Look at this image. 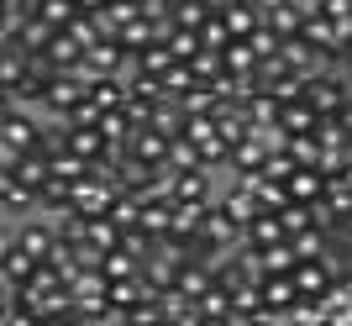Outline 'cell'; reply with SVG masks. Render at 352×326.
<instances>
[{
  "mask_svg": "<svg viewBox=\"0 0 352 326\" xmlns=\"http://www.w3.org/2000/svg\"><path fill=\"white\" fill-rule=\"evenodd\" d=\"M21 158H27V153H21V148H11V142H0V169H16V163H21Z\"/></svg>",
  "mask_w": 352,
  "mask_h": 326,
  "instance_id": "cell-22",
  "label": "cell"
},
{
  "mask_svg": "<svg viewBox=\"0 0 352 326\" xmlns=\"http://www.w3.org/2000/svg\"><path fill=\"white\" fill-rule=\"evenodd\" d=\"M200 163V148H195L190 137L179 132V137H168V169H195Z\"/></svg>",
  "mask_w": 352,
  "mask_h": 326,
  "instance_id": "cell-20",
  "label": "cell"
},
{
  "mask_svg": "<svg viewBox=\"0 0 352 326\" xmlns=\"http://www.w3.org/2000/svg\"><path fill=\"white\" fill-rule=\"evenodd\" d=\"M79 242H89V248H116V242H121V226L116 221H111V216H85V237H79Z\"/></svg>",
  "mask_w": 352,
  "mask_h": 326,
  "instance_id": "cell-15",
  "label": "cell"
},
{
  "mask_svg": "<svg viewBox=\"0 0 352 326\" xmlns=\"http://www.w3.org/2000/svg\"><path fill=\"white\" fill-rule=\"evenodd\" d=\"M163 43H168V53H174L179 63H190L195 53H200V32H195V27H168V32H163Z\"/></svg>",
  "mask_w": 352,
  "mask_h": 326,
  "instance_id": "cell-18",
  "label": "cell"
},
{
  "mask_svg": "<svg viewBox=\"0 0 352 326\" xmlns=\"http://www.w3.org/2000/svg\"><path fill=\"white\" fill-rule=\"evenodd\" d=\"M47 58H53V69H69V63H79L85 58V43H79V37H74V32H53V37H47V47H43Z\"/></svg>",
  "mask_w": 352,
  "mask_h": 326,
  "instance_id": "cell-11",
  "label": "cell"
},
{
  "mask_svg": "<svg viewBox=\"0 0 352 326\" xmlns=\"http://www.w3.org/2000/svg\"><path fill=\"white\" fill-rule=\"evenodd\" d=\"M6 105H11V85H6V79H0V111H6Z\"/></svg>",
  "mask_w": 352,
  "mask_h": 326,
  "instance_id": "cell-24",
  "label": "cell"
},
{
  "mask_svg": "<svg viewBox=\"0 0 352 326\" xmlns=\"http://www.w3.org/2000/svg\"><path fill=\"white\" fill-rule=\"evenodd\" d=\"M85 95H89V79H79L74 69H58V74L47 79L43 111H47V116H63V121H69V111H74L79 100H85Z\"/></svg>",
  "mask_w": 352,
  "mask_h": 326,
  "instance_id": "cell-1",
  "label": "cell"
},
{
  "mask_svg": "<svg viewBox=\"0 0 352 326\" xmlns=\"http://www.w3.org/2000/svg\"><path fill=\"white\" fill-rule=\"evenodd\" d=\"M221 21L232 27V37H248V32L258 27V6H252V0H232V6L221 11Z\"/></svg>",
  "mask_w": 352,
  "mask_h": 326,
  "instance_id": "cell-17",
  "label": "cell"
},
{
  "mask_svg": "<svg viewBox=\"0 0 352 326\" xmlns=\"http://www.w3.org/2000/svg\"><path fill=\"white\" fill-rule=\"evenodd\" d=\"M37 206L47 210V216H63V210H74V184H63V179L47 174L43 190H37Z\"/></svg>",
  "mask_w": 352,
  "mask_h": 326,
  "instance_id": "cell-12",
  "label": "cell"
},
{
  "mask_svg": "<svg viewBox=\"0 0 352 326\" xmlns=\"http://www.w3.org/2000/svg\"><path fill=\"white\" fill-rule=\"evenodd\" d=\"M242 242H248V248H268V242H284V221H279V210H258V216L242 226Z\"/></svg>",
  "mask_w": 352,
  "mask_h": 326,
  "instance_id": "cell-6",
  "label": "cell"
},
{
  "mask_svg": "<svg viewBox=\"0 0 352 326\" xmlns=\"http://www.w3.org/2000/svg\"><path fill=\"white\" fill-rule=\"evenodd\" d=\"M137 268H142V258H132V252L121 248V242H116V248H105V252H100V274H105L111 284H116V279H132Z\"/></svg>",
  "mask_w": 352,
  "mask_h": 326,
  "instance_id": "cell-14",
  "label": "cell"
},
{
  "mask_svg": "<svg viewBox=\"0 0 352 326\" xmlns=\"http://www.w3.org/2000/svg\"><path fill=\"white\" fill-rule=\"evenodd\" d=\"M37 16H43L47 27H69L74 16H79V6H74V0H43V6H37Z\"/></svg>",
  "mask_w": 352,
  "mask_h": 326,
  "instance_id": "cell-21",
  "label": "cell"
},
{
  "mask_svg": "<svg viewBox=\"0 0 352 326\" xmlns=\"http://www.w3.org/2000/svg\"><path fill=\"white\" fill-rule=\"evenodd\" d=\"M289 279H294V295H305V300H321L326 290L337 284V268L326 263V258H300Z\"/></svg>",
  "mask_w": 352,
  "mask_h": 326,
  "instance_id": "cell-2",
  "label": "cell"
},
{
  "mask_svg": "<svg viewBox=\"0 0 352 326\" xmlns=\"http://www.w3.org/2000/svg\"><path fill=\"white\" fill-rule=\"evenodd\" d=\"M263 305L289 316V305H294V279L289 274H263Z\"/></svg>",
  "mask_w": 352,
  "mask_h": 326,
  "instance_id": "cell-13",
  "label": "cell"
},
{
  "mask_svg": "<svg viewBox=\"0 0 352 326\" xmlns=\"http://www.w3.org/2000/svg\"><path fill=\"white\" fill-rule=\"evenodd\" d=\"M53 237H58V232H53V226H47V221H27V226H16V248H21V252H32L37 263H43V258H47V248H53Z\"/></svg>",
  "mask_w": 352,
  "mask_h": 326,
  "instance_id": "cell-8",
  "label": "cell"
},
{
  "mask_svg": "<svg viewBox=\"0 0 352 326\" xmlns=\"http://www.w3.org/2000/svg\"><path fill=\"white\" fill-rule=\"evenodd\" d=\"M279 127H284L289 137H310L316 127H321V111H316V105H310L305 95H300V100L279 105Z\"/></svg>",
  "mask_w": 352,
  "mask_h": 326,
  "instance_id": "cell-5",
  "label": "cell"
},
{
  "mask_svg": "<svg viewBox=\"0 0 352 326\" xmlns=\"http://www.w3.org/2000/svg\"><path fill=\"white\" fill-rule=\"evenodd\" d=\"M47 169H53V179H63V184H79V179H89V158H79L74 148L47 153Z\"/></svg>",
  "mask_w": 352,
  "mask_h": 326,
  "instance_id": "cell-10",
  "label": "cell"
},
{
  "mask_svg": "<svg viewBox=\"0 0 352 326\" xmlns=\"http://www.w3.org/2000/svg\"><path fill=\"white\" fill-rule=\"evenodd\" d=\"M74 6H79V11H89V16H95V11H105V0H74Z\"/></svg>",
  "mask_w": 352,
  "mask_h": 326,
  "instance_id": "cell-23",
  "label": "cell"
},
{
  "mask_svg": "<svg viewBox=\"0 0 352 326\" xmlns=\"http://www.w3.org/2000/svg\"><path fill=\"white\" fill-rule=\"evenodd\" d=\"M242 43H248L252 53H258V58H274V53L284 47V32H274V27L263 21V16H258V27H252L248 37H242Z\"/></svg>",
  "mask_w": 352,
  "mask_h": 326,
  "instance_id": "cell-16",
  "label": "cell"
},
{
  "mask_svg": "<svg viewBox=\"0 0 352 326\" xmlns=\"http://www.w3.org/2000/svg\"><path fill=\"white\" fill-rule=\"evenodd\" d=\"M32 274H37V258H32V252H21V248H16V237H11V248L0 252V279L16 290V284H27Z\"/></svg>",
  "mask_w": 352,
  "mask_h": 326,
  "instance_id": "cell-7",
  "label": "cell"
},
{
  "mask_svg": "<svg viewBox=\"0 0 352 326\" xmlns=\"http://www.w3.org/2000/svg\"><path fill=\"white\" fill-rule=\"evenodd\" d=\"M111 200H116V190H111L105 179H95V174L74 184V210H79V216H105Z\"/></svg>",
  "mask_w": 352,
  "mask_h": 326,
  "instance_id": "cell-3",
  "label": "cell"
},
{
  "mask_svg": "<svg viewBox=\"0 0 352 326\" xmlns=\"http://www.w3.org/2000/svg\"><path fill=\"white\" fill-rule=\"evenodd\" d=\"M216 206L226 210V216H232L236 226H248L252 216L263 210V206H258V195H252V184H242V179H236V184H232V190H226V195H216Z\"/></svg>",
  "mask_w": 352,
  "mask_h": 326,
  "instance_id": "cell-4",
  "label": "cell"
},
{
  "mask_svg": "<svg viewBox=\"0 0 352 326\" xmlns=\"http://www.w3.org/2000/svg\"><path fill=\"white\" fill-rule=\"evenodd\" d=\"M0 11H6V0H0Z\"/></svg>",
  "mask_w": 352,
  "mask_h": 326,
  "instance_id": "cell-25",
  "label": "cell"
},
{
  "mask_svg": "<svg viewBox=\"0 0 352 326\" xmlns=\"http://www.w3.org/2000/svg\"><path fill=\"white\" fill-rule=\"evenodd\" d=\"M232 43V27L221 21V11H210L206 21H200V47H210V53H221V47Z\"/></svg>",
  "mask_w": 352,
  "mask_h": 326,
  "instance_id": "cell-19",
  "label": "cell"
},
{
  "mask_svg": "<svg viewBox=\"0 0 352 326\" xmlns=\"http://www.w3.org/2000/svg\"><path fill=\"white\" fill-rule=\"evenodd\" d=\"M69 148L79 153V158H105V153H111V142H105L100 137V127H79V121H69Z\"/></svg>",
  "mask_w": 352,
  "mask_h": 326,
  "instance_id": "cell-9",
  "label": "cell"
}]
</instances>
